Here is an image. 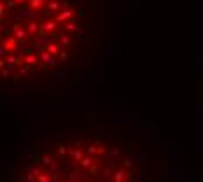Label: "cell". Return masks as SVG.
<instances>
[{
  "label": "cell",
  "mask_w": 203,
  "mask_h": 182,
  "mask_svg": "<svg viewBox=\"0 0 203 182\" xmlns=\"http://www.w3.org/2000/svg\"><path fill=\"white\" fill-rule=\"evenodd\" d=\"M91 0H0V68L9 82L49 77L91 40Z\"/></svg>",
  "instance_id": "cell-1"
},
{
  "label": "cell",
  "mask_w": 203,
  "mask_h": 182,
  "mask_svg": "<svg viewBox=\"0 0 203 182\" xmlns=\"http://www.w3.org/2000/svg\"><path fill=\"white\" fill-rule=\"evenodd\" d=\"M12 182H144V168L121 137L60 133L30 149Z\"/></svg>",
  "instance_id": "cell-2"
}]
</instances>
